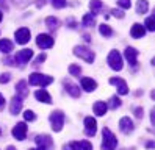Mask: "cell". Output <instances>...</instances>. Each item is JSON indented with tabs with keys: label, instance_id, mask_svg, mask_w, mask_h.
Segmentation results:
<instances>
[{
	"label": "cell",
	"instance_id": "cell-1",
	"mask_svg": "<svg viewBox=\"0 0 155 150\" xmlns=\"http://www.w3.org/2000/svg\"><path fill=\"white\" fill-rule=\"evenodd\" d=\"M102 150H114L117 145V139L116 136L111 133L110 128H104L102 131Z\"/></svg>",
	"mask_w": 155,
	"mask_h": 150
},
{
	"label": "cell",
	"instance_id": "cell-2",
	"mask_svg": "<svg viewBox=\"0 0 155 150\" xmlns=\"http://www.w3.org/2000/svg\"><path fill=\"white\" fill-rule=\"evenodd\" d=\"M50 124H52V130L53 131H61L63 125H64V112L63 111H53L50 114Z\"/></svg>",
	"mask_w": 155,
	"mask_h": 150
},
{
	"label": "cell",
	"instance_id": "cell-3",
	"mask_svg": "<svg viewBox=\"0 0 155 150\" xmlns=\"http://www.w3.org/2000/svg\"><path fill=\"white\" fill-rule=\"evenodd\" d=\"M74 55L78 56V58L85 60L86 63H93L94 61V52L88 49V47H83V45H77L74 49Z\"/></svg>",
	"mask_w": 155,
	"mask_h": 150
},
{
	"label": "cell",
	"instance_id": "cell-4",
	"mask_svg": "<svg viewBox=\"0 0 155 150\" xmlns=\"http://www.w3.org/2000/svg\"><path fill=\"white\" fill-rule=\"evenodd\" d=\"M53 81L52 77H49V75H42V73H38V72H35L30 75V84H33V86H47V84H50Z\"/></svg>",
	"mask_w": 155,
	"mask_h": 150
},
{
	"label": "cell",
	"instance_id": "cell-5",
	"mask_svg": "<svg viewBox=\"0 0 155 150\" xmlns=\"http://www.w3.org/2000/svg\"><path fill=\"white\" fill-rule=\"evenodd\" d=\"M108 64L113 70H121L122 69V56L117 50H111L110 55H108Z\"/></svg>",
	"mask_w": 155,
	"mask_h": 150
},
{
	"label": "cell",
	"instance_id": "cell-6",
	"mask_svg": "<svg viewBox=\"0 0 155 150\" xmlns=\"http://www.w3.org/2000/svg\"><path fill=\"white\" fill-rule=\"evenodd\" d=\"M13 136L17 141H24L27 138V124L25 122H17L16 127L13 128Z\"/></svg>",
	"mask_w": 155,
	"mask_h": 150
},
{
	"label": "cell",
	"instance_id": "cell-7",
	"mask_svg": "<svg viewBox=\"0 0 155 150\" xmlns=\"http://www.w3.org/2000/svg\"><path fill=\"white\" fill-rule=\"evenodd\" d=\"M31 56H33V50L31 49H24L21 52H17V55L14 56V61H17L21 66H24V64H27L30 61Z\"/></svg>",
	"mask_w": 155,
	"mask_h": 150
},
{
	"label": "cell",
	"instance_id": "cell-8",
	"mask_svg": "<svg viewBox=\"0 0 155 150\" xmlns=\"http://www.w3.org/2000/svg\"><path fill=\"white\" fill-rule=\"evenodd\" d=\"M110 83L114 84V86L117 88V92H119L121 96H127V94H129V86H127V83H125L122 78L111 77V78H110Z\"/></svg>",
	"mask_w": 155,
	"mask_h": 150
},
{
	"label": "cell",
	"instance_id": "cell-9",
	"mask_svg": "<svg viewBox=\"0 0 155 150\" xmlns=\"http://www.w3.org/2000/svg\"><path fill=\"white\" fill-rule=\"evenodd\" d=\"M36 44H38V47H41V49H50L53 45V38L50 34H39L36 38Z\"/></svg>",
	"mask_w": 155,
	"mask_h": 150
},
{
	"label": "cell",
	"instance_id": "cell-10",
	"mask_svg": "<svg viewBox=\"0 0 155 150\" xmlns=\"http://www.w3.org/2000/svg\"><path fill=\"white\" fill-rule=\"evenodd\" d=\"M14 36H16V42L24 45V44H27L30 41V30L28 28H19Z\"/></svg>",
	"mask_w": 155,
	"mask_h": 150
},
{
	"label": "cell",
	"instance_id": "cell-11",
	"mask_svg": "<svg viewBox=\"0 0 155 150\" xmlns=\"http://www.w3.org/2000/svg\"><path fill=\"white\" fill-rule=\"evenodd\" d=\"M85 133L88 136H94L97 133V122L94 117H86L85 119Z\"/></svg>",
	"mask_w": 155,
	"mask_h": 150
},
{
	"label": "cell",
	"instance_id": "cell-12",
	"mask_svg": "<svg viewBox=\"0 0 155 150\" xmlns=\"http://www.w3.org/2000/svg\"><path fill=\"white\" fill-rule=\"evenodd\" d=\"M119 128H121L122 133H125V135H130L132 131L135 130L133 120H132L130 117H122V119L119 120Z\"/></svg>",
	"mask_w": 155,
	"mask_h": 150
},
{
	"label": "cell",
	"instance_id": "cell-13",
	"mask_svg": "<svg viewBox=\"0 0 155 150\" xmlns=\"http://www.w3.org/2000/svg\"><path fill=\"white\" fill-rule=\"evenodd\" d=\"M35 141H36V144H38L41 148H45V150L53 145V141H52V138L49 135H38L35 138Z\"/></svg>",
	"mask_w": 155,
	"mask_h": 150
},
{
	"label": "cell",
	"instance_id": "cell-14",
	"mask_svg": "<svg viewBox=\"0 0 155 150\" xmlns=\"http://www.w3.org/2000/svg\"><path fill=\"white\" fill-rule=\"evenodd\" d=\"M71 150H93V144L89 141H72L69 144Z\"/></svg>",
	"mask_w": 155,
	"mask_h": 150
},
{
	"label": "cell",
	"instance_id": "cell-15",
	"mask_svg": "<svg viewBox=\"0 0 155 150\" xmlns=\"http://www.w3.org/2000/svg\"><path fill=\"white\" fill-rule=\"evenodd\" d=\"M124 55H125L127 61H129V64L135 67V66H136V56H138V50H135L133 47H127Z\"/></svg>",
	"mask_w": 155,
	"mask_h": 150
},
{
	"label": "cell",
	"instance_id": "cell-16",
	"mask_svg": "<svg viewBox=\"0 0 155 150\" xmlns=\"http://www.w3.org/2000/svg\"><path fill=\"white\" fill-rule=\"evenodd\" d=\"M63 84H64V89H66V92H69L72 97H80V88L77 86V84H74V83H71V81H68V80H64L63 81Z\"/></svg>",
	"mask_w": 155,
	"mask_h": 150
},
{
	"label": "cell",
	"instance_id": "cell-17",
	"mask_svg": "<svg viewBox=\"0 0 155 150\" xmlns=\"http://www.w3.org/2000/svg\"><path fill=\"white\" fill-rule=\"evenodd\" d=\"M21 109H22V97L14 96V97H13V100H11L10 112H11V114H17V112H21Z\"/></svg>",
	"mask_w": 155,
	"mask_h": 150
},
{
	"label": "cell",
	"instance_id": "cell-18",
	"mask_svg": "<svg viewBox=\"0 0 155 150\" xmlns=\"http://www.w3.org/2000/svg\"><path fill=\"white\" fill-rule=\"evenodd\" d=\"M81 88H83L86 92H93V91H96V88H97V83L93 80V78H81Z\"/></svg>",
	"mask_w": 155,
	"mask_h": 150
},
{
	"label": "cell",
	"instance_id": "cell-19",
	"mask_svg": "<svg viewBox=\"0 0 155 150\" xmlns=\"http://www.w3.org/2000/svg\"><path fill=\"white\" fill-rule=\"evenodd\" d=\"M35 97L38 99L39 102H42V103H52V97L49 96V92L45 91V89L36 91V92H35Z\"/></svg>",
	"mask_w": 155,
	"mask_h": 150
},
{
	"label": "cell",
	"instance_id": "cell-20",
	"mask_svg": "<svg viewBox=\"0 0 155 150\" xmlns=\"http://www.w3.org/2000/svg\"><path fill=\"white\" fill-rule=\"evenodd\" d=\"M130 33H132L133 38H144V34H146V28H144V25H141V24H135V25L132 27Z\"/></svg>",
	"mask_w": 155,
	"mask_h": 150
},
{
	"label": "cell",
	"instance_id": "cell-21",
	"mask_svg": "<svg viewBox=\"0 0 155 150\" xmlns=\"http://www.w3.org/2000/svg\"><path fill=\"white\" fill-rule=\"evenodd\" d=\"M93 109H94V112H96L97 116H104L105 112H107V109H108V105H107L105 102H96Z\"/></svg>",
	"mask_w": 155,
	"mask_h": 150
},
{
	"label": "cell",
	"instance_id": "cell-22",
	"mask_svg": "<svg viewBox=\"0 0 155 150\" xmlns=\"http://www.w3.org/2000/svg\"><path fill=\"white\" fill-rule=\"evenodd\" d=\"M16 91L19 94V97H27L28 96V88H27V81H19L16 84Z\"/></svg>",
	"mask_w": 155,
	"mask_h": 150
},
{
	"label": "cell",
	"instance_id": "cell-23",
	"mask_svg": "<svg viewBox=\"0 0 155 150\" xmlns=\"http://www.w3.org/2000/svg\"><path fill=\"white\" fill-rule=\"evenodd\" d=\"M94 24H96V17H94L93 13L85 14L83 19H81V25H83V27H93Z\"/></svg>",
	"mask_w": 155,
	"mask_h": 150
},
{
	"label": "cell",
	"instance_id": "cell-24",
	"mask_svg": "<svg viewBox=\"0 0 155 150\" xmlns=\"http://www.w3.org/2000/svg\"><path fill=\"white\" fill-rule=\"evenodd\" d=\"M45 25H47V28L50 31H55L57 28L60 27V21L57 17H47V19H45Z\"/></svg>",
	"mask_w": 155,
	"mask_h": 150
},
{
	"label": "cell",
	"instance_id": "cell-25",
	"mask_svg": "<svg viewBox=\"0 0 155 150\" xmlns=\"http://www.w3.org/2000/svg\"><path fill=\"white\" fill-rule=\"evenodd\" d=\"M13 50V42L8 39H2L0 41V52L2 53H10Z\"/></svg>",
	"mask_w": 155,
	"mask_h": 150
},
{
	"label": "cell",
	"instance_id": "cell-26",
	"mask_svg": "<svg viewBox=\"0 0 155 150\" xmlns=\"http://www.w3.org/2000/svg\"><path fill=\"white\" fill-rule=\"evenodd\" d=\"M147 9H149L147 0H138V3H136V13L144 14V13H147Z\"/></svg>",
	"mask_w": 155,
	"mask_h": 150
},
{
	"label": "cell",
	"instance_id": "cell-27",
	"mask_svg": "<svg viewBox=\"0 0 155 150\" xmlns=\"http://www.w3.org/2000/svg\"><path fill=\"white\" fill-rule=\"evenodd\" d=\"M89 8H91V11H93V14H96V13H99L100 9L104 8V3L100 2V0H91V2H89Z\"/></svg>",
	"mask_w": 155,
	"mask_h": 150
},
{
	"label": "cell",
	"instance_id": "cell-28",
	"mask_svg": "<svg viewBox=\"0 0 155 150\" xmlns=\"http://www.w3.org/2000/svg\"><path fill=\"white\" fill-rule=\"evenodd\" d=\"M99 31H100V34H104L105 38H110L113 34V30L108 25H105V24H102V25L99 27Z\"/></svg>",
	"mask_w": 155,
	"mask_h": 150
},
{
	"label": "cell",
	"instance_id": "cell-29",
	"mask_svg": "<svg viewBox=\"0 0 155 150\" xmlns=\"http://www.w3.org/2000/svg\"><path fill=\"white\" fill-rule=\"evenodd\" d=\"M69 73H71V75H74V77H80V75H81L80 66H77V64H71V66H69Z\"/></svg>",
	"mask_w": 155,
	"mask_h": 150
},
{
	"label": "cell",
	"instance_id": "cell-30",
	"mask_svg": "<svg viewBox=\"0 0 155 150\" xmlns=\"http://www.w3.org/2000/svg\"><path fill=\"white\" fill-rule=\"evenodd\" d=\"M121 106V99L117 97V96H113L110 99V108L111 109H116V108H119Z\"/></svg>",
	"mask_w": 155,
	"mask_h": 150
},
{
	"label": "cell",
	"instance_id": "cell-31",
	"mask_svg": "<svg viewBox=\"0 0 155 150\" xmlns=\"http://www.w3.org/2000/svg\"><path fill=\"white\" fill-rule=\"evenodd\" d=\"M144 25H146L144 28H147L149 31H153V30H155V22H153V17L150 16V17L146 19V24H144Z\"/></svg>",
	"mask_w": 155,
	"mask_h": 150
},
{
	"label": "cell",
	"instance_id": "cell-32",
	"mask_svg": "<svg viewBox=\"0 0 155 150\" xmlns=\"http://www.w3.org/2000/svg\"><path fill=\"white\" fill-rule=\"evenodd\" d=\"M24 117H25V120H35L36 119V114H35V112L31 111V109H27L25 112H24Z\"/></svg>",
	"mask_w": 155,
	"mask_h": 150
},
{
	"label": "cell",
	"instance_id": "cell-33",
	"mask_svg": "<svg viewBox=\"0 0 155 150\" xmlns=\"http://www.w3.org/2000/svg\"><path fill=\"white\" fill-rule=\"evenodd\" d=\"M52 5L55 8H64L68 5V2L66 0H52Z\"/></svg>",
	"mask_w": 155,
	"mask_h": 150
},
{
	"label": "cell",
	"instance_id": "cell-34",
	"mask_svg": "<svg viewBox=\"0 0 155 150\" xmlns=\"http://www.w3.org/2000/svg\"><path fill=\"white\" fill-rule=\"evenodd\" d=\"M11 80V75L10 73H2V75H0V83H8V81H10Z\"/></svg>",
	"mask_w": 155,
	"mask_h": 150
},
{
	"label": "cell",
	"instance_id": "cell-35",
	"mask_svg": "<svg viewBox=\"0 0 155 150\" xmlns=\"http://www.w3.org/2000/svg\"><path fill=\"white\" fill-rule=\"evenodd\" d=\"M117 5L127 9V8H130V0H117Z\"/></svg>",
	"mask_w": 155,
	"mask_h": 150
},
{
	"label": "cell",
	"instance_id": "cell-36",
	"mask_svg": "<svg viewBox=\"0 0 155 150\" xmlns=\"http://www.w3.org/2000/svg\"><path fill=\"white\" fill-rule=\"evenodd\" d=\"M30 2H33V0H14V3H16L17 6H27Z\"/></svg>",
	"mask_w": 155,
	"mask_h": 150
},
{
	"label": "cell",
	"instance_id": "cell-37",
	"mask_svg": "<svg viewBox=\"0 0 155 150\" xmlns=\"http://www.w3.org/2000/svg\"><path fill=\"white\" fill-rule=\"evenodd\" d=\"M45 60V53H41L39 56H38V58H36V61H35V66H39L42 61Z\"/></svg>",
	"mask_w": 155,
	"mask_h": 150
},
{
	"label": "cell",
	"instance_id": "cell-38",
	"mask_svg": "<svg viewBox=\"0 0 155 150\" xmlns=\"http://www.w3.org/2000/svg\"><path fill=\"white\" fill-rule=\"evenodd\" d=\"M111 13H113V16L119 17V19H122V17H124V13L121 11V9H111Z\"/></svg>",
	"mask_w": 155,
	"mask_h": 150
},
{
	"label": "cell",
	"instance_id": "cell-39",
	"mask_svg": "<svg viewBox=\"0 0 155 150\" xmlns=\"http://www.w3.org/2000/svg\"><path fill=\"white\" fill-rule=\"evenodd\" d=\"M135 116L136 117H143V108H136L135 109Z\"/></svg>",
	"mask_w": 155,
	"mask_h": 150
},
{
	"label": "cell",
	"instance_id": "cell-40",
	"mask_svg": "<svg viewBox=\"0 0 155 150\" xmlns=\"http://www.w3.org/2000/svg\"><path fill=\"white\" fill-rule=\"evenodd\" d=\"M5 64H8V66H14L16 63H14V58H8L6 61H5Z\"/></svg>",
	"mask_w": 155,
	"mask_h": 150
},
{
	"label": "cell",
	"instance_id": "cell-41",
	"mask_svg": "<svg viewBox=\"0 0 155 150\" xmlns=\"http://www.w3.org/2000/svg\"><path fill=\"white\" fill-rule=\"evenodd\" d=\"M5 106V97L2 96V94H0V109H2Z\"/></svg>",
	"mask_w": 155,
	"mask_h": 150
},
{
	"label": "cell",
	"instance_id": "cell-42",
	"mask_svg": "<svg viewBox=\"0 0 155 150\" xmlns=\"http://www.w3.org/2000/svg\"><path fill=\"white\" fill-rule=\"evenodd\" d=\"M68 22H69V27H71V28H75V27H77V25H75V22L72 21V19H69Z\"/></svg>",
	"mask_w": 155,
	"mask_h": 150
},
{
	"label": "cell",
	"instance_id": "cell-43",
	"mask_svg": "<svg viewBox=\"0 0 155 150\" xmlns=\"http://www.w3.org/2000/svg\"><path fill=\"white\" fill-rule=\"evenodd\" d=\"M36 5H38L39 8H41V6H44V5H45V0H39V2L36 3Z\"/></svg>",
	"mask_w": 155,
	"mask_h": 150
},
{
	"label": "cell",
	"instance_id": "cell-44",
	"mask_svg": "<svg viewBox=\"0 0 155 150\" xmlns=\"http://www.w3.org/2000/svg\"><path fill=\"white\" fill-rule=\"evenodd\" d=\"M83 38H85V41H86V42H89V41H91V36H89V34H85Z\"/></svg>",
	"mask_w": 155,
	"mask_h": 150
},
{
	"label": "cell",
	"instance_id": "cell-45",
	"mask_svg": "<svg viewBox=\"0 0 155 150\" xmlns=\"http://www.w3.org/2000/svg\"><path fill=\"white\" fill-rule=\"evenodd\" d=\"M30 150H45V148H41V147H38V148H30Z\"/></svg>",
	"mask_w": 155,
	"mask_h": 150
},
{
	"label": "cell",
	"instance_id": "cell-46",
	"mask_svg": "<svg viewBox=\"0 0 155 150\" xmlns=\"http://www.w3.org/2000/svg\"><path fill=\"white\" fill-rule=\"evenodd\" d=\"M2 19H3V14H2V11H0V22H2Z\"/></svg>",
	"mask_w": 155,
	"mask_h": 150
},
{
	"label": "cell",
	"instance_id": "cell-47",
	"mask_svg": "<svg viewBox=\"0 0 155 150\" xmlns=\"http://www.w3.org/2000/svg\"><path fill=\"white\" fill-rule=\"evenodd\" d=\"M8 150H16V148H14V147H11V145H10V147H8Z\"/></svg>",
	"mask_w": 155,
	"mask_h": 150
},
{
	"label": "cell",
	"instance_id": "cell-48",
	"mask_svg": "<svg viewBox=\"0 0 155 150\" xmlns=\"http://www.w3.org/2000/svg\"><path fill=\"white\" fill-rule=\"evenodd\" d=\"M0 133H2V131H0Z\"/></svg>",
	"mask_w": 155,
	"mask_h": 150
}]
</instances>
